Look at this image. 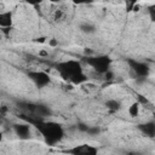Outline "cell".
<instances>
[{
    "label": "cell",
    "instance_id": "15",
    "mask_svg": "<svg viewBox=\"0 0 155 155\" xmlns=\"http://www.w3.org/2000/svg\"><path fill=\"white\" fill-rule=\"evenodd\" d=\"M27 4H29V5H31V6H38V5H40L44 0H24Z\"/></svg>",
    "mask_w": 155,
    "mask_h": 155
},
{
    "label": "cell",
    "instance_id": "14",
    "mask_svg": "<svg viewBox=\"0 0 155 155\" xmlns=\"http://www.w3.org/2000/svg\"><path fill=\"white\" fill-rule=\"evenodd\" d=\"M75 5H90L94 2V0H71Z\"/></svg>",
    "mask_w": 155,
    "mask_h": 155
},
{
    "label": "cell",
    "instance_id": "3",
    "mask_svg": "<svg viewBox=\"0 0 155 155\" xmlns=\"http://www.w3.org/2000/svg\"><path fill=\"white\" fill-rule=\"evenodd\" d=\"M85 63L93 69L94 73L103 76L107 71L110 70L113 59L108 54H97V56H87L85 58Z\"/></svg>",
    "mask_w": 155,
    "mask_h": 155
},
{
    "label": "cell",
    "instance_id": "11",
    "mask_svg": "<svg viewBox=\"0 0 155 155\" xmlns=\"http://www.w3.org/2000/svg\"><path fill=\"white\" fill-rule=\"evenodd\" d=\"M79 29L81 33L84 34H87V35H91V34H94L97 28L96 25L92 23V22H82L79 24Z\"/></svg>",
    "mask_w": 155,
    "mask_h": 155
},
{
    "label": "cell",
    "instance_id": "13",
    "mask_svg": "<svg viewBox=\"0 0 155 155\" xmlns=\"http://www.w3.org/2000/svg\"><path fill=\"white\" fill-rule=\"evenodd\" d=\"M147 12H148V16L150 18L151 22H155V4H151L147 7Z\"/></svg>",
    "mask_w": 155,
    "mask_h": 155
},
{
    "label": "cell",
    "instance_id": "6",
    "mask_svg": "<svg viewBox=\"0 0 155 155\" xmlns=\"http://www.w3.org/2000/svg\"><path fill=\"white\" fill-rule=\"evenodd\" d=\"M12 130L15 134L21 139V140H27L31 136V127L30 124L28 122H18L12 125Z\"/></svg>",
    "mask_w": 155,
    "mask_h": 155
},
{
    "label": "cell",
    "instance_id": "4",
    "mask_svg": "<svg viewBox=\"0 0 155 155\" xmlns=\"http://www.w3.org/2000/svg\"><path fill=\"white\" fill-rule=\"evenodd\" d=\"M127 64L130 67V70L134 74V76L137 79H145L150 74V67L145 62L137 61L134 58H128L127 59Z\"/></svg>",
    "mask_w": 155,
    "mask_h": 155
},
{
    "label": "cell",
    "instance_id": "7",
    "mask_svg": "<svg viewBox=\"0 0 155 155\" xmlns=\"http://www.w3.org/2000/svg\"><path fill=\"white\" fill-rule=\"evenodd\" d=\"M65 153H69L73 155H96L98 153V149L90 144H80V145H75L73 148L67 149Z\"/></svg>",
    "mask_w": 155,
    "mask_h": 155
},
{
    "label": "cell",
    "instance_id": "2",
    "mask_svg": "<svg viewBox=\"0 0 155 155\" xmlns=\"http://www.w3.org/2000/svg\"><path fill=\"white\" fill-rule=\"evenodd\" d=\"M34 126L47 145H56L64 138V128L56 121L38 120L34 121Z\"/></svg>",
    "mask_w": 155,
    "mask_h": 155
},
{
    "label": "cell",
    "instance_id": "5",
    "mask_svg": "<svg viewBox=\"0 0 155 155\" xmlns=\"http://www.w3.org/2000/svg\"><path fill=\"white\" fill-rule=\"evenodd\" d=\"M28 78L38 88H44L51 84V76L44 70H31L28 73Z\"/></svg>",
    "mask_w": 155,
    "mask_h": 155
},
{
    "label": "cell",
    "instance_id": "12",
    "mask_svg": "<svg viewBox=\"0 0 155 155\" xmlns=\"http://www.w3.org/2000/svg\"><path fill=\"white\" fill-rule=\"evenodd\" d=\"M139 110H140V105L138 102H133L130 107H128V115L131 117H136L139 115Z\"/></svg>",
    "mask_w": 155,
    "mask_h": 155
},
{
    "label": "cell",
    "instance_id": "8",
    "mask_svg": "<svg viewBox=\"0 0 155 155\" xmlns=\"http://www.w3.org/2000/svg\"><path fill=\"white\" fill-rule=\"evenodd\" d=\"M137 127L140 131V133L144 134L145 137H149V138L155 137V121L154 120H149V121L142 122Z\"/></svg>",
    "mask_w": 155,
    "mask_h": 155
},
{
    "label": "cell",
    "instance_id": "10",
    "mask_svg": "<svg viewBox=\"0 0 155 155\" xmlns=\"http://www.w3.org/2000/svg\"><path fill=\"white\" fill-rule=\"evenodd\" d=\"M104 107H105L110 113H117V111L121 109L122 104H121V102H120L119 99H116V98H109V99H107V101L104 102Z\"/></svg>",
    "mask_w": 155,
    "mask_h": 155
},
{
    "label": "cell",
    "instance_id": "9",
    "mask_svg": "<svg viewBox=\"0 0 155 155\" xmlns=\"http://www.w3.org/2000/svg\"><path fill=\"white\" fill-rule=\"evenodd\" d=\"M13 24V16L11 11H2L0 13V27L1 29L12 28Z\"/></svg>",
    "mask_w": 155,
    "mask_h": 155
},
{
    "label": "cell",
    "instance_id": "1",
    "mask_svg": "<svg viewBox=\"0 0 155 155\" xmlns=\"http://www.w3.org/2000/svg\"><path fill=\"white\" fill-rule=\"evenodd\" d=\"M56 70L65 82L71 85H84L88 80L81 62L78 59H65L58 62L56 64Z\"/></svg>",
    "mask_w": 155,
    "mask_h": 155
},
{
    "label": "cell",
    "instance_id": "16",
    "mask_svg": "<svg viewBox=\"0 0 155 155\" xmlns=\"http://www.w3.org/2000/svg\"><path fill=\"white\" fill-rule=\"evenodd\" d=\"M50 44H51V46H56L58 42H57L56 40H51V42H50Z\"/></svg>",
    "mask_w": 155,
    "mask_h": 155
},
{
    "label": "cell",
    "instance_id": "17",
    "mask_svg": "<svg viewBox=\"0 0 155 155\" xmlns=\"http://www.w3.org/2000/svg\"><path fill=\"white\" fill-rule=\"evenodd\" d=\"M50 1H51V2H58L59 0H50Z\"/></svg>",
    "mask_w": 155,
    "mask_h": 155
},
{
    "label": "cell",
    "instance_id": "18",
    "mask_svg": "<svg viewBox=\"0 0 155 155\" xmlns=\"http://www.w3.org/2000/svg\"><path fill=\"white\" fill-rule=\"evenodd\" d=\"M154 64H155V61H154Z\"/></svg>",
    "mask_w": 155,
    "mask_h": 155
}]
</instances>
